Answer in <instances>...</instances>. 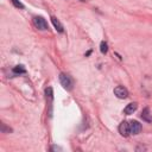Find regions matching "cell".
I'll return each instance as SVG.
<instances>
[{"instance_id": "cell-7", "label": "cell", "mask_w": 152, "mask_h": 152, "mask_svg": "<svg viewBox=\"0 0 152 152\" xmlns=\"http://www.w3.org/2000/svg\"><path fill=\"white\" fill-rule=\"evenodd\" d=\"M141 119L145 120L146 122H152V114L150 112V108H145L141 113Z\"/></svg>"}, {"instance_id": "cell-5", "label": "cell", "mask_w": 152, "mask_h": 152, "mask_svg": "<svg viewBox=\"0 0 152 152\" xmlns=\"http://www.w3.org/2000/svg\"><path fill=\"white\" fill-rule=\"evenodd\" d=\"M119 132H120V134L124 135V137H127L128 134H131V133H130V124H128L127 121H122V122L120 124V126H119Z\"/></svg>"}, {"instance_id": "cell-2", "label": "cell", "mask_w": 152, "mask_h": 152, "mask_svg": "<svg viewBox=\"0 0 152 152\" xmlns=\"http://www.w3.org/2000/svg\"><path fill=\"white\" fill-rule=\"evenodd\" d=\"M33 24L38 30H42V31H45V30L49 29L48 23L43 17H35L33 18Z\"/></svg>"}, {"instance_id": "cell-3", "label": "cell", "mask_w": 152, "mask_h": 152, "mask_svg": "<svg viewBox=\"0 0 152 152\" xmlns=\"http://www.w3.org/2000/svg\"><path fill=\"white\" fill-rule=\"evenodd\" d=\"M114 94L119 99H126L128 96V90L122 86H118V87L114 88Z\"/></svg>"}, {"instance_id": "cell-4", "label": "cell", "mask_w": 152, "mask_h": 152, "mask_svg": "<svg viewBox=\"0 0 152 152\" xmlns=\"http://www.w3.org/2000/svg\"><path fill=\"white\" fill-rule=\"evenodd\" d=\"M141 132V125L137 120H132L130 122V133L131 134H139Z\"/></svg>"}, {"instance_id": "cell-1", "label": "cell", "mask_w": 152, "mask_h": 152, "mask_svg": "<svg viewBox=\"0 0 152 152\" xmlns=\"http://www.w3.org/2000/svg\"><path fill=\"white\" fill-rule=\"evenodd\" d=\"M59 82L63 86V88H65L68 90H70L72 88V81H71V79L69 77V76L65 75V74H59Z\"/></svg>"}, {"instance_id": "cell-12", "label": "cell", "mask_w": 152, "mask_h": 152, "mask_svg": "<svg viewBox=\"0 0 152 152\" xmlns=\"http://www.w3.org/2000/svg\"><path fill=\"white\" fill-rule=\"evenodd\" d=\"M45 94H46V98L52 99V88H51V87L46 88V89H45Z\"/></svg>"}, {"instance_id": "cell-8", "label": "cell", "mask_w": 152, "mask_h": 152, "mask_svg": "<svg viewBox=\"0 0 152 152\" xmlns=\"http://www.w3.org/2000/svg\"><path fill=\"white\" fill-rule=\"evenodd\" d=\"M51 22H52L54 26L56 28V30H57L58 32H63V26H62V24L59 23V20H58L56 17H51Z\"/></svg>"}, {"instance_id": "cell-11", "label": "cell", "mask_w": 152, "mask_h": 152, "mask_svg": "<svg viewBox=\"0 0 152 152\" xmlns=\"http://www.w3.org/2000/svg\"><path fill=\"white\" fill-rule=\"evenodd\" d=\"M11 1L13 3V5H14L16 7H18V9H24V5L19 1V0H11Z\"/></svg>"}, {"instance_id": "cell-10", "label": "cell", "mask_w": 152, "mask_h": 152, "mask_svg": "<svg viewBox=\"0 0 152 152\" xmlns=\"http://www.w3.org/2000/svg\"><path fill=\"white\" fill-rule=\"evenodd\" d=\"M100 50H101L102 54H107V51H108V45H107L106 42H101V44H100Z\"/></svg>"}, {"instance_id": "cell-9", "label": "cell", "mask_w": 152, "mask_h": 152, "mask_svg": "<svg viewBox=\"0 0 152 152\" xmlns=\"http://www.w3.org/2000/svg\"><path fill=\"white\" fill-rule=\"evenodd\" d=\"M26 70L24 69V67L23 65H17V67H14L13 68V74H16V75H20V74H24Z\"/></svg>"}, {"instance_id": "cell-6", "label": "cell", "mask_w": 152, "mask_h": 152, "mask_svg": "<svg viewBox=\"0 0 152 152\" xmlns=\"http://www.w3.org/2000/svg\"><path fill=\"white\" fill-rule=\"evenodd\" d=\"M137 108H138V105H137L135 102H132V104H130V105H127V106L125 107L124 113H125V114H127V115L133 114V113L137 111Z\"/></svg>"}]
</instances>
